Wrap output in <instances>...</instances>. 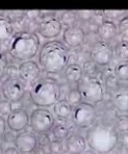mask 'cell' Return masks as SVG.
I'll return each instance as SVG.
<instances>
[{
	"label": "cell",
	"instance_id": "obj_1",
	"mask_svg": "<svg viewBox=\"0 0 128 154\" xmlns=\"http://www.w3.org/2000/svg\"><path fill=\"white\" fill-rule=\"evenodd\" d=\"M69 50L66 45L58 41L45 43L39 51L40 66L47 73H59L69 63Z\"/></svg>",
	"mask_w": 128,
	"mask_h": 154
},
{
	"label": "cell",
	"instance_id": "obj_2",
	"mask_svg": "<svg viewBox=\"0 0 128 154\" xmlns=\"http://www.w3.org/2000/svg\"><path fill=\"white\" fill-rule=\"evenodd\" d=\"M87 143L91 150L98 154H107L117 148L119 133L113 126L97 124L92 126L87 132Z\"/></svg>",
	"mask_w": 128,
	"mask_h": 154
},
{
	"label": "cell",
	"instance_id": "obj_3",
	"mask_svg": "<svg viewBox=\"0 0 128 154\" xmlns=\"http://www.w3.org/2000/svg\"><path fill=\"white\" fill-rule=\"evenodd\" d=\"M40 51L38 35L27 30L15 33L8 44V53L14 60L20 62L31 60Z\"/></svg>",
	"mask_w": 128,
	"mask_h": 154
},
{
	"label": "cell",
	"instance_id": "obj_4",
	"mask_svg": "<svg viewBox=\"0 0 128 154\" xmlns=\"http://www.w3.org/2000/svg\"><path fill=\"white\" fill-rule=\"evenodd\" d=\"M60 85L51 77H43L38 79L30 90V99L38 107H49L54 105L59 100Z\"/></svg>",
	"mask_w": 128,
	"mask_h": 154
},
{
	"label": "cell",
	"instance_id": "obj_5",
	"mask_svg": "<svg viewBox=\"0 0 128 154\" xmlns=\"http://www.w3.org/2000/svg\"><path fill=\"white\" fill-rule=\"evenodd\" d=\"M78 91L82 99L91 104H97L103 100L104 85L97 76L85 75L78 82Z\"/></svg>",
	"mask_w": 128,
	"mask_h": 154
},
{
	"label": "cell",
	"instance_id": "obj_6",
	"mask_svg": "<svg viewBox=\"0 0 128 154\" xmlns=\"http://www.w3.org/2000/svg\"><path fill=\"white\" fill-rule=\"evenodd\" d=\"M72 121L78 128H89L94 125L97 118L95 106L89 102H80L72 110Z\"/></svg>",
	"mask_w": 128,
	"mask_h": 154
},
{
	"label": "cell",
	"instance_id": "obj_7",
	"mask_svg": "<svg viewBox=\"0 0 128 154\" xmlns=\"http://www.w3.org/2000/svg\"><path fill=\"white\" fill-rule=\"evenodd\" d=\"M29 125L37 133H46L54 126V117L46 108L38 107L33 109L29 117Z\"/></svg>",
	"mask_w": 128,
	"mask_h": 154
},
{
	"label": "cell",
	"instance_id": "obj_8",
	"mask_svg": "<svg viewBox=\"0 0 128 154\" xmlns=\"http://www.w3.org/2000/svg\"><path fill=\"white\" fill-rule=\"evenodd\" d=\"M1 93L5 100L10 102H19L25 94V85L19 77H10L2 83Z\"/></svg>",
	"mask_w": 128,
	"mask_h": 154
},
{
	"label": "cell",
	"instance_id": "obj_9",
	"mask_svg": "<svg viewBox=\"0 0 128 154\" xmlns=\"http://www.w3.org/2000/svg\"><path fill=\"white\" fill-rule=\"evenodd\" d=\"M90 56L97 66H107L114 60V47L109 43L99 41L93 45Z\"/></svg>",
	"mask_w": 128,
	"mask_h": 154
},
{
	"label": "cell",
	"instance_id": "obj_10",
	"mask_svg": "<svg viewBox=\"0 0 128 154\" xmlns=\"http://www.w3.org/2000/svg\"><path fill=\"white\" fill-rule=\"evenodd\" d=\"M41 69L37 62L33 60H26L22 62L18 67V77L21 79L23 83H35L39 79Z\"/></svg>",
	"mask_w": 128,
	"mask_h": 154
},
{
	"label": "cell",
	"instance_id": "obj_11",
	"mask_svg": "<svg viewBox=\"0 0 128 154\" xmlns=\"http://www.w3.org/2000/svg\"><path fill=\"white\" fill-rule=\"evenodd\" d=\"M62 23L55 17H48L41 20L38 25V32L44 38H53L62 32Z\"/></svg>",
	"mask_w": 128,
	"mask_h": 154
},
{
	"label": "cell",
	"instance_id": "obj_12",
	"mask_svg": "<svg viewBox=\"0 0 128 154\" xmlns=\"http://www.w3.org/2000/svg\"><path fill=\"white\" fill-rule=\"evenodd\" d=\"M15 146L22 154H30L38 146L37 137L30 131H21L15 137Z\"/></svg>",
	"mask_w": 128,
	"mask_h": 154
},
{
	"label": "cell",
	"instance_id": "obj_13",
	"mask_svg": "<svg viewBox=\"0 0 128 154\" xmlns=\"http://www.w3.org/2000/svg\"><path fill=\"white\" fill-rule=\"evenodd\" d=\"M8 128L12 131L21 132L23 129H25L29 124V116L27 112L21 108L13 109L12 112L8 116L6 120Z\"/></svg>",
	"mask_w": 128,
	"mask_h": 154
},
{
	"label": "cell",
	"instance_id": "obj_14",
	"mask_svg": "<svg viewBox=\"0 0 128 154\" xmlns=\"http://www.w3.org/2000/svg\"><path fill=\"white\" fill-rule=\"evenodd\" d=\"M85 33L84 30L79 26L67 27L62 33V40L65 44L70 48H76L84 42Z\"/></svg>",
	"mask_w": 128,
	"mask_h": 154
},
{
	"label": "cell",
	"instance_id": "obj_15",
	"mask_svg": "<svg viewBox=\"0 0 128 154\" xmlns=\"http://www.w3.org/2000/svg\"><path fill=\"white\" fill-rule=\"evenodd\" d=\"M87 148V141L82 135L73 133L67 137L66 149L70 154H81Z\"/></svg>",
	"mask_w": 128,
	"mask_h": 154
},
{
	"label": "cell",
	"instance_id": "obj_16",
	"mask_svg": "<svg viewBox=\"0 0 128 154\" xmlns=\"http://www.w3.org/2000/svg\"><path fill=\"white\" fill-rule=\"evenodd\" d=\"M118 33V27L114 24V22L109 20H103L98 25L97 35H99L102 42H107L113 40Z\"/></svg>",
	"mask_w": 128,
	"mask_h": 154
},
{
	"label": "cell",
	"instance_id": "obj_17",
	"mask_svg": "<svg viewBox=\"0 0 128 154\" xmlns=\"http://www.w3.org/2000/svg\"><path fill=\"white\" fill-rule=\"evenodd\" d=\"M14 25L6 16L0 15V43L10 42L14 37Z\"/></svg>",
	"mask_w": 128,
	"mask_h": 154
},
{
	"label": "cell",
	"instance_id": "obj_18",
	"mask_svg": "<svg viewBox=\"0 0 128 154\" xmlns=\"http://www.w3.org/2000/svg\"><path fill=\"white\" fill-rule=\"evenodd\" d=\"M114 106L121 112H128V92L127 89H119L111 96Z\"/></svg>",
	"mask_w": 128,
	"mask_h": 154
},
{
	"label": "cell",
	"instance_id": "obj_19",
	"mask_svg": "<svg viewBox=\"0 0 128 154\" xmlns=\"http://www.w3.org/2000/svg\"><path fill=\"white\" fill-rule=\"evenodd\" d=\"M64 71L66 79L71 83H78L84 77V71L79 64H68Z\"/></svg>",
	"mask_w": 128,
	"mask_h": 154
},
{
	"label": "cell",
	"instance_id": "obj_20",
	"mask_svg": "<svg viewBox=\"0 0 128 154\" xmlns=\"http://www.w3.org/2000/svg\"><path fill=\"white\" fill-rule=\"evenodd\" d=\"M72 110H73L72 106L66 100H58L53 107V112H54L55 116L60 120L68 119L72 115Z\"/></svg>",
	"mask_w": 128,
	"mask_h": 154
},
{
	"label": "cell",
	"instance_id": "obj_21",
	"mask_svg": "<svg viewBox=\"0 0 128 154\" xmlns=\"http://www.w3.org/2000/svg\"><path fill=\"white\" fill-rule=\"evenodd\" d=\"M114 53L120 58L122 62H127L128 58V43L126 40L121 41L114 48Z\"/></svg>",
	"mask_w": 128,
	"mask_h": 154
},
{
	"label": "cell",
	"instance_id": "obj_22",
	"mask_svg": "<svg viewBox=\"0 0 128 154\" xmlns=\"http://www.w3.org/2000/svg\"><path fill=\"white\" fill-rule=\"evenodd\" d=\"M69 127L66 124H57L52 127V134L58 141H62V140L67 139L69 137Z\"/></svg>",
	"mask_w": 128,
	"mask_h": 154
},
{
	"label": "cell",
	"instance_id": "obj_23",
	"mask_svg": "<svg viewBox=\"0 0 128 154\" xmlns=\"http://www.w3.org/2000/svg\"><path fill=\"white\" fill-rule=\"evenodd\" d=\"M77 15H76V12H73V11H65V12L62 13L60 15V19H58L62 23V25H67L68 27L70 26H74L75 22L77 21Z\"/></svg>",
	"mask_w": 128,
	"mask_h": 154
},
{
	"label": "cell",
	"instance_id": "obj_24",
	"mask_svg": "<svg viewBox=\"0 0 128 154\" xmlns=\"http://www.w3.org/2000/svg\"><path fill=\"white\" fill-rule=\"evenodd\" d=\"M114 76L119 81H127L128 79V64L127 62H120L114 68Z\"/></svg>",
	"mask_w": 128,
	"mask_h": 154
},
{
	"label": "cell",
	"instance_id": "obj_25",
	"mask_svg": "<svg viewBox=\"0 0 128 154\" xmlns=\"http://www.w3.org/2000/svg\"><path fill=\"white\" fill-rule=\"evenodd\" d=\"M81 100H82V97H81V95H80L77 88H76V89H71L66 95V101L70 104L71 106L77 105V104H79L81 102Z\"/></svg>",
	"mask_w": 128,
	"mask_h": 154
},
{
	"label": "cell",
	"instance_id": "obj_26",
	"mask_svg": "<svg viewBox=\"0 0 128 154\" xmlns=\"http://www.w3.org/2000/svg\"><path fill=\"white\" fill-rule=\"evenodd\" d=\"M104 87L108 91L116 92L117 90L120 89V81H119V79L114 76V74H109V75H107L105 77Z\"/></svg>",
	"mask_w": 128,
	"mask_h": 154
},
{
	"label": "cell",
	"instance_id": "obj_27",
	"mask_svg": "<svg viewBox=\"0 0 128 154\" xmlns=\"http://www.w3.org/2000/svg\"><path fill=\"white\" fill-rule=\"evenodd\" d=\"M102 15L105 18H107V20L111 21V20H116V19H121L122 17L125 16L126 11H120V10H104L102 11Z\"/></svg>",
	"mask_w": 128,
	"mask_h": 154
},
{
	"label": "cell",
	"instance_id": "obj_28",
	"mask_svg": "<svg viewBox=\"0 0 128 154\" xmlns=\"http://www.w3.org/2000/svg\"><path fill=\"white\" fill-rule=\"evenodd\" d=\"M81 68L84 73H85V75H89V76H94L98 72V66L92 60H85Z\"/></svg>",
	"mask_w": 128,
	"mask_h": 154
},
{
	"label": "cell",
	"instance_id": "obj_29",
	"mask_svg": "<svg viewBox=\"0 0 128 154\" xmlns=\"http://www.w3.org/2000/svg\"><path fill=\"white\" fill-rule=\"evenodd\" d=\"M114 129L120 131V133L123 132H127L128 130V119L126 116H122V117H119L117 120V124L116 127H114Z\"/></svg>",
	"mask_w": 128,
	"mask_h": 154
},
{
	"label": "cell",
	"instance_id": "obj_30",
	"mask_svg": "<svg viewBox=\"0 0 128 154\" xmlns=\"http://www.w3.org/2000/svg\"><path fill=\"white\" fill-rule=\"evenodd\" d=\"M49 152L52 154H59L64 150V146H62V142L58 141V140H54V141H51L48 145Z\"/></svg>",
	"mask_w": 128,
	"mask_h": 154
},
{
	"label": "cell",
	"instance_id": "obj_31",
	"mask_svg": "<svg viewBox=\"0 0 128 154\" xmlns=\"http://www.w3.org/2000/svg\"><path fill=\"white\" fill-rule=\"evenodd\" d=\"M13 108H12V102L8 100H0V116L2 117H5L8 116L12 112Z\"/></svg>",
	"mask_w": 128,
	"mask_h": 154
},
{
	"label": "cell",
	"instance_id": "obj_32",
	"mask_svg": "<svg viewBox=\"0 0 128 154\" xmlns=\"http://www.w3.org/2000/svg\"><path fill=\"white\" fill-rule=\"evenodd\" d=\"M8 68V60L4 52L0 49V79L5 74V70Z\"/></svg>",
	"mask_w": 128,
	"mask_h": 154
},
{
	"label": "cell",
	"instance_id": "obj_33",
	"mask_svg": "<svg viewBox=\"0 0 128 154\" xmlns=\"http://www.w3.org/2000/svg\"><path fill=\"white\" fill-rule=\"evenodd\" d=\"M118 30L120 31V33H122L123 35H125V37L127 35V31H128V17H127L126 15L120 19Z\"/></svg>",
	"mask_w": 128,
	"mask_h": 154
},
{
	"label": "cell",
	"instance_id": "obj_34",
	"mask_svg": "<svg viewBox=\"0 0 128 154\" xmlns=\"http://www.w3.org/2000/svg\"><path fill=\"white\" fill-rule=\"evenodd\" d=\"M95 14V11H78L76 12L77 17L81 18L82 20H90Z\"/></svg>",
	"mask_w": 128,
	"mask_h": 154
},
{
	"label": "cell",
	"instance_id": "obj_35",
	"mask_svg": "<svg viewBox=\"0 0 128 154\" xmlns=\"http://www.w3.org/2000/svg\"><path fill=\"white\" fill-rule=\"evenodd\" d=\"M38 140V144L40 145V146L44 147V146H48L49 143H50V137H49L48 134H46V133H42L41 135H40L39 139Z\"/></svg>",
	"mask_w": 128,
	"mask_h": 154
},
{
	"label": "cell",
	"instance_id": "obj_36",
	"mask_svg": "<svg viewBox=\"0 0 128 154\" xmlns=\"http://www.w3.org/2000/svg\"><path fill=\"white\" fill-rule=\"evenodd\" d=\"M24 16L29 20H35L40 16V11H26L24 12Z\"/></svg>",
	"mask_w": 128,
	"mask_h": 154
},
{
	"label": "cell",
	"instance_id": "obj_37",
	"mask_svg": "<svg viewBox=\"0 0 128 154\" xmlns=\"http://www.w3.org/2000/svg\"><path fill=\"white\" fill-rule=\"evenodd\" d=\"M6 131V121L2 116H0V139H2Z\"/></svg>",
	"mask_w": 128,
	"mask_h": 154
},
{
	"label": "cell",
	"instance_id": "obj_38",
	"mask_svg": "<svg viewBox=\"0 0 128 154\" xmlns=\"http://www.w3.org/2000/svg\"><path fill=\"white\" fill-rule=\"evenodd\" d=\"M120 143L122 146L127 148V146H128V133L127 132L120 133Z\"/></svg>",
	"mask_w": 128,
	"mask_h": 154
},
{
	"label": "cell",
	"instance_id": "obj_39",
	"mask_svg": "<svg viewBox=\"0 0 128 154\" xmlns=\"http://www.w3.org/2000/svg\"><path fill=\"white\" fill-rule=\"evenodd\" d=\"M3 154H22L16 147H8L3 151Z\"/></svg>",
	"mask_w": 128,
	"mask_h": 154
},
{
	"label": "cell",
	"instance_id": "obj_40",
	"mask_svg": "<svg viewBox=\"0 0 128 154\" xmlns=\"http://www.w3.org/2000/svg\"><path fill=\"white\" fill-rule=\"evenodd\" d=\"M15 137L14 135L12 134L11 132H6L5 131V133H4V135H3V139L5 140L6 142H14L15 141Z\"/></svg>",
	"mask_w": 128,
	"mask_h": 154
},
{
	"label": "cell",
	"instance_id": "obj_41",
	"mask_svg": "<svg viewBox=\"0 0 128 154\" xmlns=\"http://www.w3.org/2000/svg\"><path fill=\"white\" fill-rule=\"evenodd\" d=\"M116 154H128L127 148H126V147H124V146H122V145H121V146L118 148V150H117Z\"/></svg>",
	"mask_w": 128,
	"mask_h": 154
},
{
	"label": "cell",
	"instance_id": "obj_42",
	"mask_svg": "<svg viewBox=\"0 0 128 154\" xmlns=\"http://www.w3.org/2000/svg\"><path fill=\"white\" fill-rule=\"evenodd\" d=\"M82 153H84V154H98V153H96L95 151H93V150H87V151H84Z\"/></svg>",
	"mask_w": 128,
	"mask_h": 154
},
{
	"label": "cell",
	"instance_id": "obj_43",
	"mask_svg": "<svg viewBox=\"0 0 128 154\" xmlns=\"http://www.w3.org/2000/svg\"><path fill=\"white\" fill-rule=\"evenodd\" d=\"M59 154H70L68 152V151H62V152H60Z\"/></svg>",
	"mask_w": 128,
	"mask_h": 154
},
{
	"label": "cell",
	"instance_id": "obj_44",
	"mask_svg": "<svg viewBox=\"0 0 128 154\" xmlns=\"http://www.w3.org/2000/svg\"><path fill=\"white\" fill-rule=\"evenodd\" d=\"M0 154H3V149H2L1 145H0Z\"/></svg>",
	"mask_w": 128,
	"mask_h": 154
},
{
	"label": "cell",
	"instance_id": "obj_45",
	"mask_svg": "<svg viewBox=\"0 0 128 154\" xmlns=\"http://www.w3.org/2000/svg\"><path fill=\"white\" fill-rule=\"evenodd\" d=\"M0 98H1V93H0ZM0 100H1V99H0Z\"/></svg>",
	"mask_w": 128,
	"mask_h": 154
},
{
	"label": "cell",
	"instance_id": "obj_46",
	"mask_svg": "<svg viewBox=\"0 0 128 154\" xmlns=\"http://www.w3.org/2000/svg\"><path fill=\"white\" fill-rule=\"evenodd\" d=\"M47 154H52V153H47Z\"/></svg>",
	"mask_w": 128,
	"mask_h": 154
}]
</instances>
